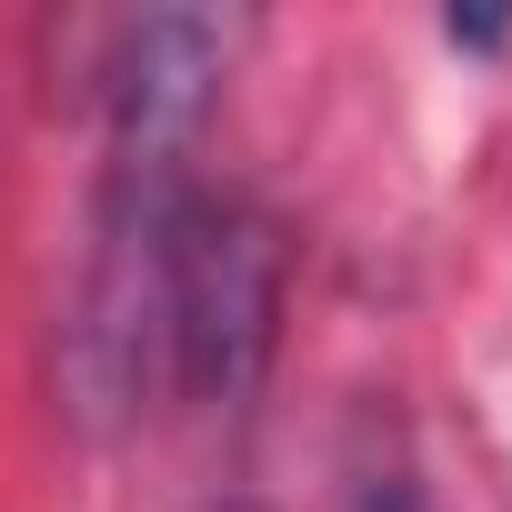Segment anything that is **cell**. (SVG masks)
I'll return each mask as SVG.
<instances>
[{
	"label": "cell",
	"instance_id": "obj_1",
	"mask_svg": "<svg viewBox=\"0 0 512 512\" xmlns=\"http://www.w3.org/2000/svg\"><path fill=\"white\" fill-rule=\"evenodd\" d=\"M282 332V241L241 191H201L171 221L161 272V372L201 402H241Z\"/></svg>",
	"mask_w": 512,
	"mask_h": 512
}]
</instances>
